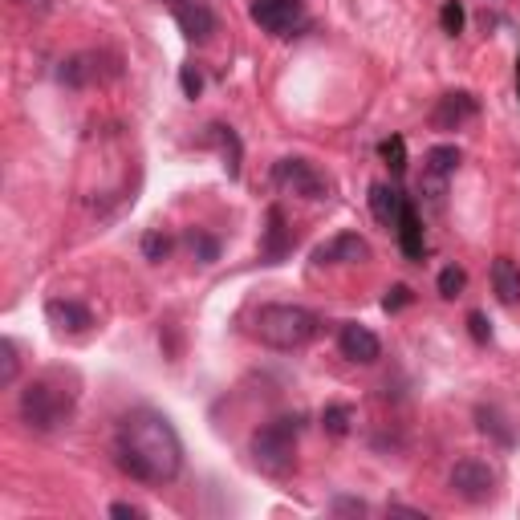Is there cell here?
Instances as JSON below:
<instances>
[{"instance_id":"cell-1","label":"cell","mask_w":520,"mask_h":520,"mask_svg":"<svg viewBox=\"0 0 520 520\" xmlns=\"http://www.w3.org/2000/svg\"><path fill=\"white\" fill-rule=\"evenodd\" d=\"M110 451H114L118 472L139 484L163 488L183 472V443H179L171 419L151 407H135L118 419Z\"/></svg>"},{"instance_id":"cell-2","label":"cell","mask_w":520,"mask_h":520,"mask_svg":"<svg viewBox=\"0 0 520 520\" xmlns=\"http://www.w3.org/2000/svg\"><path fill=\"white\" fill-rule=\"evenodd\" d=\"M17 411L33 435H53L61 427H70L78 415V382L65 378L61 370H45L33 382H25Z\"/></svg>"},{"instance_id":"cell-3","label":"cell","mask_w":520,"mask_h":520,"mask_svg":"<svg viewBox=\"0 0 520 520\" xmlns=\"http://www.w3.org/2000/svg\"><path fill=\"white\" fill-rule=\"evenodd\" d=\"M321 334V317L305 305H260L252 313V338L269 350L293 354Z\"/></svg>"},{"instance_id":"cell-4","label":"cell","mask_w":520,"mask_h":520,"mask_svg":"<svg viewBox=\"0 0 520 520\" xmlns=\"http://www.w3.org/2000/svg\"><path fill=\"white\" fill-rule=\"evenodd\" d=\"M297 435H301V415H277L269 423H260L248 439L252 464L273 480H285L297 468Z\"/></svg>"},{"instance_id":"cell-5","label":"cell","mask_w":520,"mask_h":520,"mask_svg":"<svg viewBox=\"0 0 520 520\" xmlns=\"http://www.w3.org/2000/svg\"><path fill=\"white\" fill-rule=\"evenodd\" d=\"M273 183L285 195H297V200H309V204H330L334 200V179L325 175L317 163L301 159V155L277 159L273 163Z\"/></svg>"},{"instance_id":"cell-6","label":"cell","mask_w":520,"mask_h":520,"mask_svg":"<svg viewBox=\"0 0 520 520\" xmlns=\"http://www.w3.org/2000/svg\"><path fill=\"white\" fill-rule=\"evenodd\" d=\"M248 17L265 29L269 37H301L309 29L305 0H252Z\"/></svg>"},{"instance_id":"cell-7","label":"cell","mask_w":520,"mask_h":520,"mask_svg":"<svg viewBox=\"0 0 520 520\" xmlns=\"http://www.w3.org/2000/svg\"><path fill=\"white\" fill-rule=\"evenodd\" d=\"M460 163H464V151L460 147H451V143H443V147H431L427 155H423V175H419V195L431 204V208H443V195H447V179L460 171Z\"/></svg>"},{"instance_id":"cell-8","label":"cell","mask_w":520,"mask_h":520,"mask_svg":"<svg viewBox=\"0 0 520 520\" xmlns=\"http://www.w3.org/2000/svg\"><path fill=\"white\" fill-rule=\"evenodd\" d=\"M447 484H451V492L460 496V500H468V504H488L492 496H496V468L488 464V460H476V455H464L460 464L451 468V476H447Z\"/></svg>"},{"instance_id":"cell-9","label":"cell","mask_w":520,"mask_h":520,"mask_svg":"<svg viewBox=\"0 0 520 520\" xmlns=\"http://www.w3.org/2000/svg\"><path fill=\"white\" fill-rule=\"evenodd\" d=\"M163 9L175 17V25H179V33H183L187 41H195V45L212 41V33H216V13L204 5V0H163Z\"/></svg>"},{"instance_id":"cell-10","label":"cell","mask_w":520,"mask_h":520,"mask_svg":"<svg viewBox=\"0 0 520 520\" xmlns=\"http://www.w3.org/2000/svg\"><path fill=\"white\" fill-rule=\"evenodd\" d=\"M374 252L358 232H338L334 240H325L313 248V265H366Z\"/></svg>"},{"instance_id":"cell-11","label":"cell","mask_w":520,"mask_h":520,"mask_svg":"<svg viewBox=\"0 0 520 520\" xmlns=\"http://www.w3.org/2000/svg\"><path fill=\"white\" fill-rule=\"evenodd\" d=\"M338 350H342V358H350L358 366H374L382 358L378 334L370 330V325H362V321H346L342 325V330H338Z\"/></svg>"},{"instance_id":"cell-12","label":"cell","mask_w":520,"mask_h":520,"mask_svg":"<svg viewBox=\"0 0 520 520\" xmlns=\"http://www.w3.org/2000/svg\"><path fill=\"white\" fill-rule=\"evenodd\" d=\"M476 114H480V102H476L468 90H451V94H443V98L435 102L431 126H435V130H460V126L472 122Z\"/></svg>"},{"instance_id":"cell-13","label":"cell","mask_w":520,"mask_h":520,"mask_svg":"<svg viewBox=\"0 0 520 520\" xmlns=\"http://www.w3.org/2000/svg\"><path fill=\"white\" fill-rule=\"evenodd\" d=\"M45 317H49V325H53L57 334H70V338L86 334L90 325H94V313H90L82 301H70V297H53V301H45Z\"/></svg>"},{"instance_id":"cell-14","label":"cell","mask_w":520,"mask_h":520,"mask_svg":"<svg viewBox=\"0 0 520 520\" xmlns=\"http://www.w3.org/2000/svg\"><path fill=\"white\" fill-rule=\"evenodd\" d=\"M289 252H293V232H289L285 208L273 204L265 216V236H260V260H265V265H281Z\"/></svg>"},{"instance_id":"cell-15","label":"cell","mask_w":520,"mask_h":520,"mask_svg":"<svg viewBox=\"0 0 520 520\" xmlns=\"http://www.w3.org/2000/svg\"><path fill=\"white\" fill-rule=\"evenodd\" d=\"M204 147H216V151H220V159H224L228 179H240L244 143H240V135H236V130H232L228 122H208V130H204Z\"/></svg>"},{"instance_id":"cell-16","label":"cell","mask_w":520,"mask_h":520,"mask_svg":"<svg viewBox=\"0 0 520 520\" xmlns=\"http://www.w3.org/2000/svg\"><path fill=\"white\" fill-rule=\"evenodd\" d=\"M403 204H407V195L399 187H390V183H374L370 187V212H374V220L382 228H399Z\"/></svg>"},{"instance_id":"cell-17","label":"cell","mask_w":520,"mask_h":520,"mask_svg":"<svg viewBox=\"0 0 520 520\" xmlns=\"http://www.w3.org/2000/svg\"><path fill=\"white\" fill-rule=\"evenodd\" d=\"M399 248H403V256L407 260H423L427 256V236H423V220H419V212H415V204L407 200L403 204V216H399Z\"/></svg>"},{"instance_id":"cell-18","label":"cell","mask_w":520,"mask_h":520,"mask_svg":"<svg viewBox=\"0 0 520 520\" xmlns=\"http://www.w3.org/2000/svg\"><path fill=\"white\" fill-rule=\"evenodd\" d=\"M492 293H496L500 305H516L520 301V269H516V260H508V256L492 260Z\"/></svg>"},{"instance_id":"cell-19","label":"cell","mask_w":520,"mask_h":520,"mask_svg":"<svg viewBox=\"0 0 520 520\" xmlns=\"http://www.w3.org/2000/svg\"><path fill=\"white\" fill-rule=\"evenodd\" d=\"M57 78H61V86H70V90H82V86L98 82V53H78L70 61H61Z\"/></svg>"},{"instance_id":"cell-20","label":"cell","mask_w":520,"mask_h":520,"mask_svg":"<svg viewBox=\"0 0 520 520\" xmlns=\"http://www.w3.org/2000/svg\"><path fill=\"white\" fill-rule=\"evenodd\" d=\"M187 248H191V256L200 260V265H216V260H220V236H212L208 228H191L187 232Z\"/></svg>"},{"instance_id":"cell-21","label":"cell","mask_w":520,"mask_h":520,"mask_svg":"<svg viewBox=\"0 0 520 520\" xmlns=\"http://www.w3.org/2000/svg\"><path fill=\"white\" fill-rule=\"evenodd\" d=\"M21 378V354L13 338H0V386H17Z\"/></svg>"},{"instance_id":"cell-22","label":"cell","mask_w":520,"mask_h":520,"mask_svg":"<svg viewBox=\"0 0 520 520\" xmlns=\"http://www.w3.org/2000/svg\"><path fill=\"white\" fill-rule=\"evenodd\" d=\"M171 248H175V236H171V232H163V228H151V232L143 236V256L151 260V265L167 260V256H171Z\"/></svg>"},{"instance_id":"cell-23","label":"cell","mask_w":520,"mask_h":520,"mask_svg":"<svg viewBox=\"0 0 520 520\" xmlns=\"http://www.w3.org/2000/svg\"><path fill=\"white\" fill-rule=\"evenodd\" d=\"M378 155L386 159V167L395 171V175H407V143H403V135L382 139V143H378Z\"/></svg>"},{"instance_id":"cell-24","label":"cell","mask_w":520,"mask_h":520,"mask_svg":"<svg viewBox=\"0 0 520 520\" xmlns=\"http://www.w3.org/2000/svg\"><path fill=\"white\" fill-rule=\"evenodd\" d=\"M350 419H354V411H350L346 403H330V407H325V411H321V427H325V431H330L334 439H342V435L350 431Z\"/></svg>"},{"instance_id":"cell-25","label":"cell","mask_w":520,"mask_h":520,"mask_svg":"<svg viewBox=\"0 0 520 520\" xmlns=\"http://www.w3.org/2000/svg\"><path fill=\"white\" fill-rule=\"evenodd\" d=\"M435 285H439V297L451 301V297H460V293L468 289V273H464L460 265H447V269H439V281H435Z\"/></svg>"},{"instance_id":"cell-26","label":"cell","mask_w":520,"mask_h":520,"mask_svg":"<svg viewBox=\"0 0 520 520\" xmlns=\"http://www.w3.org/2000/svg\"><path fill=\"white\" fill-rule=\"evenodd\" d=\"M439 25H443V33H451V37L464 33V5H460V0H447V5L439 9Z\"/></svg>"},{"instance_id":"cell-27","label":"cell","mask_w":520,"mask_h":520,"mask_svg":"<svg viewBox=\"0 0 520 520\" xmlns=\"http://www.w3.org/2000/svg\"><path fill=\"white\" fill-rule=\"evenodd\" d=\"M179 86L187 98H200L204 94V74H200V65H183L179 70Z\"/></svg>"},{"instance_id":"cell-28","label":"cell","mask_w":520,"mask_h":520,"mask_svg":"<svg viewBox=\"0 0 520 520\" xmlns=\"http://www.w3.org/2000/svg\"><path fill=\"white\" fill-rule=\"evenodd\" d=\"M480 431H484V435L492 431V435H496V439H500L504 447L512 443V431H508V427L500 423V415H496V411H484V407H480Z\"/></svg>"},{"instance_id":"cell-29","label":"cell","mask_w":520,"mask_h":520,"mask_svg":"<svg viewBox=\"0 0 520 520\" xmlns=\"http://www.w3.org/2000/svg\"><path fill=\"white\" fill-rule=\"evenodd\" d=\"M415 301V293L407 289V285H395V289H386V297H382V309L386 313H399V309H407Z\"/></svg>"},{"instance_id":"cell-30","label":"cell","mask_w":520,"mask_h":520,"mask_svg":"<svg viewBox=\"0 0 520 520\" xmlns=\"http://www.w3.org/2000/svg\"><path fill=\"white\" fill-rule=\"evenodd\" d=\"M468 334H472L480 346H488V342H492V325H488V317H484V313H468Z\"/></svg>"},{"instance_id":"cell-31","label":"cell","mask_w":520,"mask_h":520,"mask_svg":"<svg viewBox=\"0 0 520 520\" xmlns=\"http://www.w3.org/2000/svg\"><path fill=\"white\" fill-rule=\"evenodd\" d=\"M330 512H334V516H366V500H354V496H338V500L330 504Z\"/></svg>"},{"instance_id":"cell-32","label":"cell","mask_w":520,"mask_h":520,"mask_svg":"<svg viewBox=\"0 0 520 520\" xmlns=\"http://www.w3.org/2000/svg\"><path fill=\"white\" fill-rule=\"evenodd\" d=\"M110 516H130V520H143V516H147V508L130 504V500H118V504H110Z\"/></svg>"},{"instance_id":"cell-33","label":"cell","mask_w":520,"mask_h":520,"mask_svg":"<svg viewBox=\"0 0 520 520\" xmlns=\"http://www.w3.org/2000/svg\"><path fill=\"white\" fill-rule=\"evenodd\" d=\"M386 512H390V516H415V520H427V516H423L419 508H407V504H390Z\"/></svg>"},{"instance_id":"cell-34","label":"cell","mask_w":520,"mask_h":520,"mask_svg":"<svg viewBox=\"0 0 520 520\" xmlns=\"http://www.w3.org/2000/svg\"><path fill=\"white\" fill-rule=\"evenodd\" d=\"M17 5H25V9H33V13H49L53 0H17Z\"/></svg>"},{"instance_id":"cell-35","label":"cell","mask_w":520,"mask_h":520,"mask_svg":"<svg viewBox=\"0 0 520 520\" xmlns=\"http://www.w3.org/2000/svg\"><path fill=\"white\" fill-rule=\"evenodd\" d=\"M516 90H520V65H516Z\"/></svg>"}]
</instances>
